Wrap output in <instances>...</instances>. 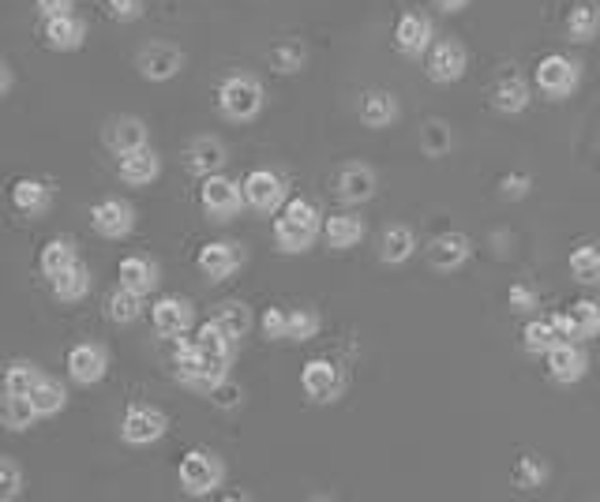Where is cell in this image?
I'll return each mask as SVG.
<instances>
[{"label":"cell","mask_w":600,"mask_h":502,"mask_svg":"<svg viewBox=\"0 0 600 502\" xmlns=\"http://www.w3.org/2000/svg\"><path fill=\"white\" fill-rule=\"evenodd\" d=\"M320 229H323L320 207H315L312 199L297 196V199L281 202V210L275 214V225H270V236H275V248L281 255H304L315 248Z\"/></svg>","instance_id":"6da1fadb"},{"label":"cell","mask_w":600,"mask_h":502,"mask_svg":"<svg viewBox=\"0 0 600 502\" xmlns=\"http://www.w3.org/2000/svg\"><path fill=\"white\" fill-rule=\"evenodd\" d=\"M215 105L218 117L229 120V125H255L259 113L267 109V91H263V83L252 72H233L218 83Z\"/></svg>","instance_id":"7a4b0ae2"},{"label":"cell","mask_w":600,"mask_h":502,"mask_svg":"<svg viewBox=\"0 0 600 502\" xmlns=\"http://www.w3.org/2000/svg\"><path fill=\"white\" fill-rule=\"evenodd\" d=\"M173 378L184 386V390H192V394H199V398H207V394L215 390L218 383H226V378H229V367L215 364V360H207L196 346H192L188 338H176Z\"/></svg>","instance_id":"3957f363"},{"label":"cell","mask_w":600,"mask_h":502,"mask_svg":"<svg viewBox=\"0 0 600 502\" xmlns=\"http://www.w3.org/2000/svg\"><path fill=\"white\" fill-rule=\"evenodd\" d=\"M176 483H181L184 495L203 499V495H215L218 488L226 483V462L222 454L207 451V446H196L176 462Z\"/></svg>","instance_id":"277c9868"},{"label":"cell","mask_w":600,"mask_h":502,"mask_svg":"<svg viewBox=\"0 0 600 502\" xmlns=\"http://www.w3.org/2000/svg\"><path fill=\"white\" fill-rule=\"evenodd\" d=\"M199 210L207 214V222L215 225H229L241 218L244 210V191L241 180H233L226 170L222 173H210L199 180Z\"/></svg>","instance_id":"5b68a950"},{"label":"cell","mask_w":600,"mask_h":502,"mask_svg":"<svg viewBox=\"0 0 600 502\" xmlns=\"http://www.w3.org/2000/svg\"><path fill=\"white\" fill-rule=\"evenodd\" d=\"M346 390H349V375L338 360L312 357L300 367V394L312 405H334L346 398Z\"/></svg>","instance_id":"8992f818"},{"label":"cell","mask_w":600,"mask_h":502,"mask_svg":"<svg viewBox=\"0 0 600 502\" xmlns=\"http://www.w3.org/2000/svg\"><path fill=\"white\" fill-rule=\"evenodd\" d=\"M533 86L549 102H567L581 86V65L575 57H567V52H549V57L536 60Z\"/></svg>","instance_id":"52a82bcc"},{"label":"cell","mask_w":600,"mask_h":502,"mask_svg":"<svg viewBox=\"0 0 600 502\" xmlns=\"http://www.w3.org/2000/svg\"><path fill=\"white\" fill-rule=\"evenodd\" d=\"M165 431H170V417H165V409H158V405H147V401H131L125 409V417H120V443L125 446H136V451H143V446H154L165 439Z\"/></svg>","instance_id":"ba28073f"},{"label":"cell","mask_w":600,"mask_h":502,"mask_svg":"<svg viewBox=\"0 0 600 502\" xmlns=\"http://www.w3.org/2000/svg\"><path fill=\"white\" fill-rule=\"evenodd\" d=\"M241 191H244V207L255 210V214H278L281 202L289 199V180L278 170L263 165V170H252L244 176Z\"/></svg>","instance_id":"9c48e42d"},{"label":"cell","mask_w":600,"mask_h":502,"mask_svg":"<svg viewBox=\"0 0 600 502\" xmlns=\"http://www.w3.org/2000/svg\"><path fill=\"white\" fill-rule=\"evenodd\" d=\"M465 72H470V49L458 38H436L425 52V75L431 83L450 86L458 83Z\"/></svg>","instance_id":"30bf717a"},{"label":"cell","mask_w":600,"mask_h":502,"mask_svg":"<svg viewBox=\"0 0 600 502\" xmlns=\"http://www.w3.org/2000/svg\"><path fill=\"white\" fill-rule=\"evenodd\" d=\"M147 312H150V327H154L158 338H184V334L196 327V304L181 293L158 296Z\"/></svg>","instance_id":"8fae6325"},{"label":"cell","mask_w":600,"mask_h":502,"mask_svg":"<svg viewBox=\"0 0 600 502\" xmlns=\"http://www.w3.org/2000/svg\"><path fill=\"white\" fill-rule=\"evenodd\" d=\"M91 229L102 236V241H128L131 233H136V207H131L128 199L120 196H105L91 207Z\"/></svg>","instance_id":"7c38bea8"},{"label":"cell","mask_w":600,"mask_h":502,"mask_svg":"<svg viewBox=\"0 0 600 502\" xmlns=\"http://www.w3.org/2000/svg\"><path fill=\"white\" fill-rule=\"evenodd\" d=\"M196 267H199V275L210 281V285H222V281L241 275L244 248L236 241H210V244H203L199 248Z\"/></svg>","instance_id":"4fadbf2b"},{"label":"cell","mask_w":600,"mask_h":502,"mask_svg":"<svg viewBox=\"0 0 600 502\" xmlns=\"http://www.w3.org/2000/svg\"><path fill=\"white\" fill-rule=\"evenodd\" d=\"M65 367L76 386H99L109 375V349L102 341H79V346L68 349Z\"/></svg>","instance_id":"5bb4252c"},{"label":"cell","mask_w":600,"mask_h":502,"mask_svg":"<svg viewBox=\"0 0 600 502\" xmlns=\"http://www.w3.org/2000/svg\"><path fill=\"white\" fill-rule=\"evenodd\" d=\"M425 259L436 275H458V270L473 259V241L465 233H458V229H447V233H439L436 241H428Z\"/></svg>","instance_id":"9a60e30c"},{"label":"cell","mask_w":600,"mask_h":502,"mask_svg":"<svg viewBox=\"0 0 600 502\" xmlns=\"http://www.w3.org/2000/svg\"><path fill=\"white\" fill-rule=\"evenodd\" d=\"M136 68L147 83H170L184 72V49L173 42H147L136 57Z\"/></svg>","instance_id":"2e32d148"},{"label":"cell","mask_w":600,"mask_h":502,"mask_svg":"<svg viewBox=\"0 0 600 502\" xmlns=\"http://www.w3.org/2000/svg\"><path fill=\"white\" fill-rule=\"evenodd\" d=\"M544 367H549V378L559 386H575L586 378L589 372V352L581 349V341H555V346L544 352Z\"/></svg>","instance_id":"e0dca14e"},{"label":"cell","mask_w":600,"mask_h":502,"mask_svg":"<svg viewBox=\"0 0 600 502\" xmlns=\"http://www.w3.org/2000/svg\"><path fill=\"white\" fill-rule=\"evenodd\" d=\"M379 191V176L372 165L365 162H349L342 165L338 176H334V196L346 207H360V202H372Z\"/></svg>","instance_id":"ac0fdd59"},{"label":"cell","mask_w":600,"mask_h":502,"mask_svg":"<svg viewBox=\"0 0 600 502\" xmlns=\"http://www.w3.org/2000/svg\"><path fill=\"white\" fill-rule=\"evenodd\" d=\"M158 176H162V154L150 143L117 154V180L128 184V188H150Z\"/></svg>","instance_id":"d6986e66"},{"label":"cell","mask_w":600,"mask_h":502,"mask_svg":"<svg viewBox=\"0 0 600 502\" xmlns=\"http://www.w3.org/2000/svg\"><path fill=\"white\" fill-rule=\"evenodd\" d=\"M436 42V23L425 12H402L394 23V49L402 57H425L428 46Z\"/></svg>","instance_id":"ffe728a7"},{"label":"cell","mask_w":600,"mask_h":502,"mask_svg":"<svg viewBox=\"0 0 600 502\" xmlns=\"http://www.w3.org/2000/svg\"><path fill=\"white\" fill-rule=\"evenodd\" d=\"M555 330H559V338L567 341H589L600 334V304L593 301H575L570 307H563V312L552 315Z\"/></svg>","instance_id":"44dd1931"},{"label":"cell","mask_w":600,"mask_h":502,"mask_svg":"<svg viewBox=\"0 0 600 502\" xmlns=\"http://www.w3.org/2000/svg\"><path fill=\"white\" fill-rule=\"evenodd\" d=\"M117 285L147 301V296L162 285V267H158V259H150V255H125V259L117 262Z\"/></svg>","instance_id":"7402d4cb"},{"label":"cell","mask_w":600,"mask_h":502,"mask_svg":"<svg viewBox=\"0 0 600 502\" xmlns=\"http://www.w3.org/2000/svg\"><path fill=\"white\" fill-rule=\"evenodd\" d=\"M184 170L192 176H210V173H222L229 165V147L218 136H196L188 147H184Z\"/></svg>","instance_id":"603a6c76"},{"label":"cell","mask_w":600,"mask_h":502,"mask_svg":"<svg viewBox=\"0 0 600 502\" xmlns=\"http://www.w3.org/2000/svg\"><path fill=\"white\" fill-rule=\"evenodd\" d=\"M357 117H360V125H365L368 131H386V128L399 125L402 105H399V98H394L391 91H383V86H372V91L360 94Z\"/></svg>","instance_id":"cb8c5ba5"},{"label":"cell","mask_w":600,"mask_h":502,"mask_svg":"<svg viewBox=\"0 0 600 502\" xmlns=\"http://www.w3.org/2000/svg\"><path fill=\"white\" fill-rule=\"evenodd\" d=\"M8 199H12V207L20 210L23 218H46L53 210L57 191H53L49 180H38V176H20V180L8 188Z\"/></svg>","instance_id":"d4e9b609"},{"label":"cell","mask_w":600,"mask_h":502,"mask_svg":"<svg viewBox=\"0 0 600 502\" xmlns=\"http://www.w3.org/2000/svg\"><path fill=\"white\" fill-rule=\"evenodd\" d=\"M42 38L53 52H76L86 46V20L76 12H60L42 20Z\"/></svg>","instance_id":"484cf974"},{"label":"cell","mask_w":600,"mask_h":502,"mask_svg":"<svg viewBox=\"0 0 600 502\" xmlns=\"http://www.w3.org/2000/svg\"><path fill=\"white\" fill-rule=\"evenodd\" d=\"M533 102V83L518 72H503L492 86V109L503 113V117H518V113L529 109Z\"/></svg>","instance_id":"4316f807"},{"label":"cell","mask_w":600,"mask_h":502,"mask_svg":"<svg viewBox=\"0 0 600 502\" xmlns=\"http://www.w3.org/2000/svg\"><path fill=\"white\" fill-rule=\"evenodd\" d=\"M365 233H368L365 218L353 214V210H338V214L323 218V229H320L323 244H326L331 252H349V248H357V244L365 241Z\"/></svg>","instance_id":"83f0119b"},{"label":"cell","mask_w":600,"mask_h":502,"mask_svg":"<svg viewBox=\"0 0 600 502\" xmlns=\"http://www.w3.org/2000/svg\"><path fill=\"white\" fill-rule=\"evenodd\" d=\"M420 241L417 233H413L409 225L394 222L383 229V236H379V262H386V267H405V262L417 255Z\"/></svg>","instance_id":"f1b7e54d"},{"label":"cell","mask_w":600,"mask_h":502,"mask_svg":"<svg viewBox=\"0 0 600 502\" xmlns=\"http://www.w3.org/2000/svg\"><path fill=\"white\" fill-rule=\"evenodd\" d=\"M91 285H94V278H91V267H86L83 259H76L72 267H65L60 275L49 278V289H53V296H57L60 304L86 301V296H91Z\"/></svg>","instance_id":"f546056e"},{"label":"cell","mask_w":600,"mask_h":502,"mask_svg":"<svg viewBox=\"0 0 600 502\" xmlns=\"http://www.w3.org/2000/svg\"><path fill=\"white\" fill-rule=\"evenodd\" d=\"M102 143L109 147L113 154H125V151H136V147L150 143V128L143 125L139 117H113L109 125L102 131Z\"/></svg>","instance_id":"4dcf8cb0"},{"label":"cell","mask_w":600,"mask_h":502,"mask_svg":"<svg viewBox=\"0 0 600 502\" xmlns=\"http://www.w3.org/2000/svg\"><path fill=\"white\" fill-rule=\"evenodd\" d=\"M26 398H31L34 412H38V420H49V417H57V412H65V405H68V386H65V378L42 372V375H38V383L31 386V394H26Z\"/></svg>","instance_id":"1f68e13d"},{"label":"cell","mask_w":600,"mask_h":502,"mask_svg":"<svg viewBox=\"0 0 600 502\" xmlns=\"http://www.w3.org/2000/svg\"><path fill=\"white\" fill-rule=\"evenodd\" d=\"M210 323H215L218 330H226L233 341H241V338H249L252 327H255V315H252V307L244 304V301H222L215 307V315H210Z\"/></svg>","instance_id":"d6a6232c"},{"label":"cell","mask_w":600,"mask_h":502,"mask_svg":"<svg viewBox=\"0 0 600 502\" xmlns=\"http://www.w3.org/2000/svg\"><path fill=\"white\" fill-rule=\"evenodd\" d=\"M600 34V4L597 0H575L567 12V38L586 46Z\"/></svg>","instance_id":"836d02e7"},{"label":"cell","mask_w":600,"mask_h":502,"mask_svg":"<svg viewBox=\"0 0 600 502\" xmlns=\"http://www.w3.org/2000/svg\"><path fill=\"white\" fill-rule=\"evenodd\" d=\"M267 65L275 68L278 75H300L308 68V46L300 38H278L275 46L267 49Z\"/></svg>","instance_id":"e575fe53"},{"label":"cell","mask_w":600,"mask_h":502,"mask_svg":"<svg viewBox=\"0 0 600 502\" xmlns=\"http://www.w3.org/2000/svg\"><path fill=\"white\" fill-rule=\"evenodd\" d=\"M76 259H79V244L72 236H53V241L42 244V252H38V270H42V278H53L65 267H72Z\"/></svg>","instance_id":"d590c367"},{"label":"cell","mask_w":600,"mask_h":502,"mask_svg":"<svg viewBox=\"0 0 600 502\" xmlns=\"http://www.w3.org/2000/svg\"><path fill=\"white\" fill-rule=\"evenodd\" d=\"M34 420H38V412H34V405L26 394H4V398H0V424H4L8 431L23 435V431L34 428Z\"/></svg>","instance_id":"8d00e7d4"},{"label":"cell","mask_w":600,"mask_h":502,"mask_svg":"<svg viewBox=\"0 0 600 502\" xmlns=\"http://www.w3.org/2000/svg\"><path fill=\"white\" fill-rule=\"evenodd\" d=\"M555 341H563V338H559V330H555L552 315L529 319L526 327H522V349L529 352V357H544V352H549Z\"/></svg>","instance_id":"74e56055"},{"label":"cell","mask_w":600,"mask_h":502,"mask_svg":"<svg viewBox=\"0 0 600 502\" xmlns=\"http://www.w3.org/2000/svg\"><path fill=\"white\" fill-rule=\"evenodd\" d=\"M143 296L128 293V289L117 285V293H109V301H105V319L117 323V327H131V323H139V315H143Z\"/></svg>","instance_id":"f35d334b"},{"label":"cell","mask_w":600,"mask_h":502,"mask_svg":"<svg viewBox=\"0 0 600 502\" xmlns=\"http://www.w3.org/2000/svg\"><path fill=\"white\" fill-rule=\"evenodd\" d=\"M570 278L578 285H600V244H578L570 252Z\"/></svg>","instance_id":"ab89813d"},{"label":"cell","mask_w":600,"mask_h":502,"mask_svg":"<svg viewBox=\"0 0 600 502\" xmlns=\"http://www.w3.org/2000/svg\"><path fill=\"white\" fill-rule=\"evenodd\" d=\"M510 477H515L518 491H541L544 483H549V465L536 454H522L515 462V469H510Z\"/></svg>","instance_id":"60d3db41"},{"label":"cell","mask_w":600,"mask_h":502,"mask_svg":"<svg viewBox=\"0 0 600 502\" xmlns=\"http://www.w3.org/2000/svg\"><path fill=\"white\" fill-rule=\"evenodd\" d=\"M42 367L34 360H12L0 375V394H31V386L38 383Z\"/></svg>","instance_id":"b9f144b4"},{"label":"cell","mask_w":600,"mask_h":502,"mask_svg":"<svg viewBox=\"0 0 600 502\" xmlns=\"http://www.w3.org/2000/svg\"><path fill=\"white\" fill-rule=\"evenodd\" d=\"M323 330V315L315 307H289V330H286V341H312L320 338Z\"/></svg>","instance_id":"7bdbcfd3"},{"label":"cell","mask_w":600,"mask_h":502,"mask_svg":"<svg viewBox=\"0 0 600 502\" xmlns=\"http://www.w3.org/2000/svg\"><path fill=\"white\" fill-rule=\"evenodd\" d=\"M420 151L428 157H447L454 151V131H450L447 120H428V125L420 128Z\"/></svg>","instance_id":"ee69618b"},{"label":"cell","mask_w":600,"mask_h":502,"mask_svg":"<svg viewBox=\"0 0 600 502\" xmlns=\"http://www.w3.org/2000/svg\"><path fill=\"white\" fill-rule=\"evenodd\" d=\"M26 491V472L15 457L0 454V502H15Z\"/></svg>","instance_id":"f6af8a7d"},{"label":"cell","mask_w":600,"mask_h":502,"mask_svg":"<svg viewBox=\"0 0 600 502\" xmlns=\"http://www.w3.org/2000/svg\"><path fill=\"white\" fill-rule=\"evenodd\" d=\"M507 304H510V312L515 315H533L536 307H541V293H536L529 281H515L510 293H507Z\"/></svg>","instance_id":"bcb514c9"},{"label":"cell","mask_w":600,"mask_h":502,"mask_svg":"<svg viewBox=\"0 0 600 502\" xmlns=\"http://www.w3.org/2000/svg\"><path fill=\"white\" fill-rule=\"evenodd\" d=\"M259 330H263V338L267 341H286V330H289V307H267L263 312V319H259Z\"/></svg>","instance_id":"7dc6e473"},{"label":"cell","mask_w":600,"mask_h":502,"mask_svg":"<svg viewBox=\"0 0 600 502\" xmlns=\"http://www.w3.org/2000/svg\"><path fill=\"white\" fill-rule=\"evenodd\" d=\"M529 188H533V176H529V173H507V176L499 180V196L507 199V202L526 199V196H529Z\"/></svg>","instance_id":"c3c4849f"},{"label":"cell","mask_w":600,"mask_h":502,"mask_svg":"<svg viewBox=\"0 0 600 502\" xmlns=\"http://www.w3.org/2000/svg\"><path fill=\"white\" fill-rule=\"evenodd\" d=\"M109 15L117 23H136L143 20V0H109Z\"/></svg>","instance_id":"681fc988"},{"label":"cell","mask_w":600,"mask_h":502,"mask_svg":"<svg viewBox=\"0 0 600 502\" xmlns=\"http://www.w3.org/2000/svg\"><path fill=\"white\" fill-rule=\"evenodd\" d=\"M207 398L215 401L218 409H236V405H241V386L229 383V378H226V383H218L215 390L207 394Z\"/></svg>","instance_id":"f907efd6"},{"label":"cell","mask_w":600,"mask_h":502,"mask_svg":"<svg viewBox=\"0 0 600 502\" xmlns=\"http://www.w3.org/2000/svg\"><path fill=\"white\" fill-rule=\"evenodd\" d=\"M34 8H38L42 20H49V15H60V12H72L76 0H34Z\"/></svg>","instance_id":"816d5d0a"},{"label":"cell","mask_w":600,"mask_h":502,"mask_svg":"<svg viewBox=\"0 0 600 502\" xmlns=\"http://www.w3.org/2000/svg\"><path fill=\"white\" fill-rule=\"evenodd\" d=\"M12 86H15V75H12V68H8V60L0 57V98L12 94Z\"/></svg>","instance_id":"f5cc1de1"},{"label":"cell","mask_w":600,"mask_h":502,"mask_svg":"<svg viewBox=\"0 0 600 502\" xmlns=\"http://www.w3.org/2000/svg\"><path fill=\"white\" fill-rule=\"evenodd\" d=\"M431 8H439L443 15H458V12L470 8V0H431Z\"/></svg>","instance_id":"db71d44e"}]
</instances>
